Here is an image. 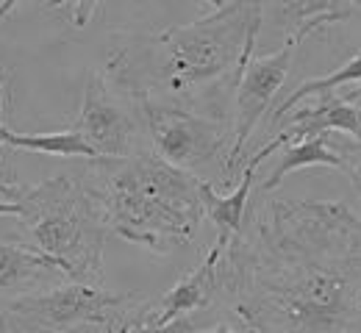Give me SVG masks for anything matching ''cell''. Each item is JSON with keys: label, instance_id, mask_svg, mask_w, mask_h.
I'll return each mask as SVG.
<instances>
[{"label": "cell", "instance_id": "ac0fdd59", "mask_svg": "<svg viewBox=\"0 0 361 333\" xmlns=\"http://www.w3.org/2000/svg\"><path fill=\"white\" fill-rule=\"evenodd\" d=\"M334 144H336V139H334ZM336 150L342 153V158H345V172L353 178V187H356L361 194V142L336 144Z\"/></svg>", "mask_w": 361, "mask_h": 333}, {"label": "cell", "instance_id": "30bf717a", "mask_svg": "<svg viewBox=\"0 0 361 333\" xmlns=\"http://www.w3.org/2000/svg\"><path fill=\"white\" fill-rule=\"evenodd\" d=\"M67 284L64 270L34 244L0 241V297H25Z\"/></svg>", "mask_w": 361, "mask_h": 333}, {"label": "cell", "instance_id": "44dd1931", "mask_svg": "<svg viewBox=\"0 0 361 333\" xmlns=\"http://www.w3.org/2000/svg\"><path fill=\"white\" fill-rule=\"evenodd\" d=\"M20 200H0V217L11 214V217H20Z\"/></svg>", "mask_w": 361, "mask_h": 333}, {"label": "cell", "instance_id": "4fadbf2b", "mask_svg": "<svg viewBox=\"0 0 361 333\" xmlns=\"http://www.w3.org/2000/svg\"><path fill=\"white\" fill-rule=\"evenodd\" d=\"M270 6L275 23L292 37L303 28L322 31L328 25L345 23L353 14V0H264V8Z\"/></svg>", "mask_w": 361, "mask_h": 333}, {"label": "cell", "instance_id": "7a4b0ae2", "mask_svg": "<svg viewBox=\"0 0 361 333\" xmlns=\"http://www.w3.org/2000/svg\"><path fill=\"white\" fill-rule=\"evenodd\" d=\"M264 20V0H228L223 8L153 34L128 37L109 56L103 75L131 103L228 117V103Z\"/></svg>", "mask_w": 361, "mask_h": 333}, {"label": "cell", "instance_id": "cb8c5ba5", "mask_svg": "<svg viewBox=\"0 0 361 333\" xmlns=\"http://www.w3.org/2000/svg\"><path fill=\"white\" fill-rule=\"evenodd\" d=\"M342 97H345L348 103H353V100H359V97H361V87H356L353 92H348V95H342Z\"/></svg>", "mask_w": 361, "mask_h": 333}, {"label": "cell", "instance_id": "7c38bea8", "mask_svg": "<svg viewBox=\"0 0 361 333\" xmlns=\"http://www.w3.org/2000/svg\"><path fill=\"white\" fill-rule=\"evenodd\" d=\"M286 144L281 142L278 137H272L270 142L264 144L259 153H253L247 158V164L242 167V178L236 184V189L231 194H217V189L212 187V181H203L200 184V197H203V206H206V217L214 222L217 228V241L231 244V239L236 237L245 225V214H247V200H250V189H253V181H256V170L262 167V161L272 156L275 150H281Z\"/></svg>", "mask_w": 361, "mask_h": 333}, {"label": "cell", "instance_id": "277c9868", "mask_svg": "<svg viewBox=\"0 0 361 333\" xmlns=\"http://www.w3.org/2000/svg\"><path fill=\"white\" fill-rule=\"evenodd\" d=\"M20 225L39 253L50 256L67 281L103 286L106 220L97 200L87 189L81 170L42 181L20 197Z\"/></svg>", "mask_w": 361, "mask_h": 333}, {"label": "cell", "instance_id": "d4e9b609", "mask_svg": "<svg viewBox=\"0 0 361 333\" xmlns=\"http://www.w3.org/2000/svg\"><path fill=\"white\" fill-rule=\"evenodd\" d=\"M353 6H356V8H361V0H353Z\"/></svg>", "mask_w": 361, "mask_h": 333}, {"label": "cell", "instance_id": "e0dca14e", "mask_svg": "<svg viewBox=\"0 0 361 333\" xmlns=\"http://www.w3.org/2000/svg\"><path fill=\"white\" fill-rule=\"evenodd\" d=\"M6 84H8V75H6V70L0 67V144H3V134H6V125H3V108H6V100H11ZM0 167H3V158H0ZM0 194H3V200H20V197H23V189H17L14 184H0Z\"/></svg>", "mask_w": 361, "mask_h": 333}, {"label": "cell", "instance_id": "5b68a950", "mask_svg": "<svg viewBox=\"0 0 361 333\" xmlns=\"http://www.w3.org/2000/svg\"><path fill=\"white\" fill-rule=\"evenodd\" d=\"M136 111L156 156L203 181L212 167H220L223 184H231L233 120L156 103H136Z\"/></svg>", "mask_w": 361, "mask_h": 333}, {"label": "cell", "instance_id": "3957f363", "mask_svg": "<svg viewBox=\"0 0 361 333\" xmlns=\"http://www.w3.org/2000/svg\"><path fill=\"white\" fill-rule=\"evenodd\" d=\"M81 178L103 211L109 234L153 256L186 247L203 225V178L164 161L153 150L126 158H90L81 167Z\"/></svg>", "mask_w": 361, "mask_h": 333}, {"label": "cell", "instance_id": "484cf974", "mask_svg": "<svg viewBox=\"0 0 361 333\" xmlns=\"http://www.w3.org/2000/svg\"><path fill=\"white\" fill-rule=\"evenodd\" d=\"M353 103H356V106H359V108H361V97H359V100H353Z\"/></svg>", "mask_w": 361, "mask_h": 333}, {"label": "cell", "instance_id": "ffe728a7", "mask_svg": "<svg viewBox=\"0 0 361 333\" xmlns=\"http://www.w3.org/2000/svg\"><path fill=\"white\" fill-rule=\"evenodd\" d=\"M0 333H37V331H31V328L20 325L14 317H8L6 311H0Z\"/></svg>", "mask_w": 361, "mask_h": 333}, {"label": "cell", "instance_id": "8992f818", "mask_svg": "<svg viewBox=\"0 0 361 333\" xmlns=\"http://www.w3.org/2000/svg\"><path fill=\"white\" fill-rule=\"evenodd\" d=\"M139 306L142 300L131 291L117 294L103 286H84L67 281L47 291L8 300L0 311H6L20 325L37 333H67L81 325H100L109 333L117 325H123Z\"/></svg>", "mask_w": 361, "mask_h": 333}, {"label": "cell", "instance_id": "d6986e66", "mask_svg": "<svg viewBox=\"0 0 361 333\" xmlns=\"http://www.w3.org/2000/svg\"><path fill=\"white\" fill-rule=\"evenodd\" d=\"M64 3H70V0H47V8H59ZM73 3H75V8H73V25L75 28H87L90 20L94 17V11L100 8V0H73Z\"/></svg>", "mask_w": 361, "mask_h": 333}, {"label": "cell", "instance_id": "ba28073f", "mask_svg": "<svg viewBox=\"0 0 361 333\" xmlns=\"http://www.w3.org/2000/svg\"><path fill=\"white\" fill-rule=\"evenodd\" d=\"M312 28H303L298 34H292L281 48L270 56H253L242 73V81L236 87L233 97V150H231V172H236L242 167V153L250 142L256 125L262 122V117L267 114L270 103L281 92V87L286 84L289 67L298 48L312 37Z\"/></svg>", "mask_w": 361, "mask_h": 333}, {"label": "cell", "instance_id": "5bb4252c", "mask_svg": "<svg viewBox=\"0 0 361 333\" xmlns=\"http://www.w3.org/2000/svg\"><path fill=\"white\" fill-rule=\"evenodd\" d=\"M306 167H334V170H342L345 172V158L342 153L336 150L334 137L328 134H319V137H309V139H300L295 144H286V150L278 156V164L267 175V181L262 184V191L270 194L281 187V181L295 172V170H306Z\"/></svg>", "mask_w": 361, "mask_h": 333}, {"label": "cell", "instance_id": "6da1fadb", "mask_svg": "<svg viewBox=\"0 0 361 333\" xmlns=\"http://www.w3.org/2000/svg\"><path fill=\"white\" fill-rule=\"evenodd\" d=\"M217 300L250 333H361V220L339 200H262L220 258Z\"/></svg>", "mask_w": 361, "mask_h": 333}, {"label": "cell", "instance_id": "9a60e30c", "mask_svg": "<svg viewBox=\"0 0 361 333\" xmlns=\"http://www.w3.org/2000/svg\"><path fill=\"white\" fill-rule=\"evenodd\" d=\"M3 144L17 150H31V153H45V156H61V158H97L87 139L73 128L56 131V134H17L6 128Z\"/></svg>", "mask_w": 361, "mask_h": 333}, {"label": "cell", "instance_id": "7402d4cb", "mask_svg": "<svg viewBox=\"0 0 361 333\" xmlns=\"http://www.w3.org/2000/svg\"><path fill=\"white\" fill-rule=\"evenodd\" d=\"M17 3H20V0H0V23H3L14 8H17Z\"/></svg>", "mask_w": 361, "mask_h": 333}, {"label": "cell", "instance_id": "603a6c76", "mask_svg": "<svg viewBox=\"0 0 361 333\" xmlns=\"http://www.w3.org/2000/svg\"><path fill=\"white\" fill-rule=\"evenodd\" d=\"M203 3H206L212 11H217V8H223V6H226L228 0H203Z\"/></svg>", "mask_w": 361, "mask_h": 333}, {"label": "cell", "instance_id": "52a82bcc", "mask_svg": "<svg viewBox=\"0 0 361 333\" xmlns=\"http://www.w3.org/2000/svg\"><path fill=\"white\" fill-rule=\"evenodd\" d=\"M73 131L87 139L97 158H126L145 150L139 144L145 125L136 106L120 95L103 73H90Z\"/></svg>", "mask_w": 361, "mask_h": 333}, {"label": "cell", "instance_id": "8fae6325", "mask_svg": "<svg viewBox=\"0 0 361 333\" xmlns=\"http://www.w3.org/2000/svg\"><path fill=\"white\" fill-rule=\"evenodd\" d=\"M348 134L361 142V108L356 103H348L342 95H319L312 106H300L286 125L275 134L283 144H295L319 134Z\"/></svg>", "mask_w": 361, "mask_h": 333}, {"label": "cell", "instance_id": "2e32d148", "mask_svg": "<svg viewBox=\"0 0 361 333\" xmlns=\"http://www.w3.org/2000/svg\"><path fill=\"white\" fill-rule=\"evenodd\" d=\"M353 81H361V50H356L342 67H336L334 73L322 75V78H312V81H303L292 95L286 97L275 111H272V122H281V117H286L300 100L306 97H319V95H331L334 89L345 87V84H353Z\"/></svg>", "mask_w": 361, "mask_h": 333}, {"label": "cell", "instance_id": "9c48e42d", "mask_svg": "<svg viewBox=\"0 0 361 333\" xmlns=\"http://www.w3.org/2000/svg\"><path fill=\"white\" fill-rule=\"evenodd\" d=\"M226 247L228 244L214 239L212 250L203 256V261H200L189 275H183L161 300L145 306L142 320L156 322V325H170V322H176V320L192 317V314H197V311L214 306V300H217L220 258H223Z\"/></svg>", "mask_w": 361, "mask_h": 333}]
</instances>
